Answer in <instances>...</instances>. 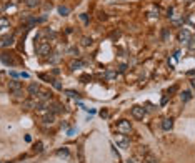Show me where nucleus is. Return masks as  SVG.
<instances>
[{"label":"nucleus","instance_id":"obj_1","mask_svg":"<svg viewBox=\"0 0 195 163\" xmlns=\"http://www.w3.org/2000/svg\"><path fill=\"white\" fill-rule=\"evenodd\" d=\"M35 50H37V55H40V57H47V55H50L52 47H50V43L47 42V40H43V42L35 43Z\"/></svg>","mask_w":195,"mask_h":163},{"label":"nucleus","instance_id":"obj_2","mask_svg":"<svg viewBox=\"0 0 195 163\" xmlns=\"http://www.w3.org/2000/svg\"><path fill=\"white\" fill-rule=\"evenodd\" d=\"M117 132H119V133H122V135L130 133V132H132L130 121H127V120H120L119 123H117Z\"/></svg>","mask_w":195,"mask_h":163},{"label":"nucleus","instance_id":"obj_3","mask_svg":"<svg viewBox=\"0 0 195 163\" xmlns=\"http://www.w3.org/2000/svg\"><path fill=\"white\" fill-rule=\"evenodd\" d=\"M192 34H190V30H187V29H182L180 32L177 34V40L180 43H188V40H192Z\"/></svg>","mask_w":195,"mask_h":163},{"label":"nucleus","instance_id":"obj_4","mask_svg":"<svg viewBox=\"0 0 195 163\" xmlns=\"http://www.w3.org/2000/svg\"><path fill=\"white\" fill-rule=\"evenodd\" d=\"M145 113H147V110H145L144 107H133V108H132V117L137 118V120H142V118L145 117Z\"/></svg>","mask_w":195,"mask_h":163},{"label":"nucleus","instance_id":"obj_5","mask_svg":"<svg viewBox=\"0 0 195 163\" xmlns=\"http://www.w3.org/2000/svg\"><path fill=\"white\" fill-rule=\"evenodd\" d=\"M48 110H50V113H54V115H57V113H60V112H64V107L60 103H57V102H48Z\"/></svg>","mask_w":195,"mask_h":163},{"label":"nucleus","instance_id":"obj_6","mask_svg":"<svg viewBox=\"0 0 195 163\" xmlns=\"http://www.w3.org/2000/svg\"><path fill=\"white\" fill-rule=\"evenodd\" d=\"M52 100V93L45 92V90H38L37 92V102H50Z\"/></svg>","mask_w":195,"mask_h":163},{"label":"nucleus","instance_id":"obj_7","mask_svg":"<svg viewBox=\"0 0 195 163\" xmlns=\"http://www.w3.org/2000/svg\"><path fill=\"white\" fill-rule=\"evenodd\" d=\"M13 45V37L12 35H4V37L0 38V47L2 48H7V47Z\"/></svg>","mask_w":195,"mask_h":163},{"label":"nucleus","instance_id":"obj_8","mask_svg":"<svg viewBox=\"0 0 195 163\" xmlns=\"http://www.w3.org/2000/svg\"><path fill=\"white\" fill-rule=\"evenodd\" d=\"M0 62H4L5 65H15V60H13V57L12 55H9V53H0Z\"/></svg>","mask_w":195,"mask_h":163},{"label":"nucleus","instance_id":"obj_9","mask_svg":"<svg viewBox=\"0 0 195 163\" xmlns=\"http://www.w3.org/2000/svg\"><path fill=\"white\" fill-rule=\"evenodd\" d=\"M9 90L12 93L20 92V90H22V83H20V82H17V80H12V82H9Z\"/></svg>","mask_w":195,"mask_h":163},{"label":"nucleus","instance_id":"obj_10","mask_svg":"<svg viewBox=\"0 0 195 163\" xmlns=\"http://www.w3.org/2000/svg\"><path fill=\"white\" fill-rule=\"evenodd\" d=\"M117 145L120 148H128V140L125 138V135H122V133L117 135Z\"/></svg>","mask_w":195,"mask_h":163},{"label":"nucleus","instance_id":"obj_11","mask_svg":"<svg viewBox=\"0 0 195 163\" xmlns=\"http://www.w3.org/2000/svg\"><path fill=\"white\" fill-rule=\"evenodd\" d=\"M172 126H174V120H172V118H165V120L162 121V128L165 130V132L172 130Z\"/></svg>","mask_w":195,"mask_h":163},{"label":"nucleus","instance_id":"obj_12","mask_svg":"<svg viewBox=\"0 0 195 163\" xmlns=\"http://www.w3.org/2000/svg\"><path fill=\"white\" fill-rule=\"evenodd\" d=\"M38 90H40V87H38L37 83H30V85H29V95H30V96H35Z\"/></svg>","mask_w":195,"mask_h":163},{"label":"nucleus","instance_id":"obj_13","mask_svg":"<svg viewBox=\"0 0 195 163\" xmlns=\"http://www.w3.org/2000/svg\"><path fill=\"white\" fill-rule=\"evenodd\" d=\"M85 67V63L82 62V60H73V62H70V70H77V68H82Z\"/></svg>","mask_w":195,"mask_h":163},{"label":"nucleus","instance_id":"obj_14","mask_svg":"<svg viewBox=\"0 0 195 163\" xmlns=\"http://www.w3.org/2000/svg\"><path fill=\"white\" fill-rule=\"evenodd\" d=\"M57 156H64V158H68L70 156V151H68V148H60V150H57Z\"/></svg>","mask_w":195,"mask_h":163},{"label":"nucleus","instance_id":"obj_15","mask_svg":"<svg viewBox=\"0 0 195 163\" xmlns=\"http://www.w3.org/2000/svg\"><path fill=\"white\" fill-rule=\"evenodd\" d=\"M25 5L29 9H35V7L40 5V0H25Z\"/></svg>","mask_w":195,"mask_h":163},{"label":"nucleus","instance_id":"obj_16","mask_svg":"<svg viewBox=\"0 0 195 163\" xmlns=\"http://www.w3.org/2000/svg\"><path fill=\"white\" fill-rule=\"evenodd\" d=\"M103 77H105V80H114V78H117V72L115 70H107Z\"/></svg>","mask_w":195,"mask_h":163},{"label":"nucleus","instance_id":"obj_17","mask_svg":"<svg viewBox=\"0 0 195 163\" xmlns=\"http://www.w3.org/2000/svg\"><path fill=\"white\" fill-rule=\"evenodd\" d=\"M35 105H37V102H34V100H25V102H23V108L32 110V108H35Z\"/></svg>","mask_w":195,"mask_h":163},{"label":"nucleus","instance_id":"obj_18","mask_svg":"<svg viewBox=\"0 0 195 163\" xmlns=\"http://www.w3.org/2000/svg\"><path fill=\"white\" fill-rule=\"evenodd\" d=\"M54 120H55V115H54V113H48V115L43 117V123H47V125H48V123H54Z\"/></svg>","mask_w":195,"mask_h":163},{"label":"nucleus","instance_id":"obj_19","mask_svg":"<svg viewBox=\"0 0 195 163\" xmlns=\"http://www.w3.org/2000/svg\"><path fill=\"white\" fill-rule=\"evenodd\" d=\"M10 25V20L7 17H0V29H5V27Z\"/></svg>","mask_w":195,"mask_h":163},{"label":"nucleus","instance_id":"obj_20","mask_svg":"<svg viewBox=\"0 0 195 163\" xmlns=\"http://www.w3.org/2000/svg\"><path fill=\"white\" fill-rule=\"evenodd\" d=\"M59 13H60V15H68V13H70V9L65 7V5H60V7H59Z\"/></svg>","mask_w":195,"mask_h":163},{"label":"nucleus","instance_id":"obj_21","mask_svg":"<svg viewBox=\"0 0 195 163\" xmlns=\"http://www.w3.org/2000/svg\"><path fill=\"white\" fill-rule=\"evenodd\" d=\"M34 151L35 153H40V151H43V143L42 142H37L34 145Z\"/></svg>","mask_w":195,"mask_h":163},{"label":"nucleus","instance_id":"obj_22","mask_svg":"<svg viewBox=\"0 0 195 163\" xmlns=\"http://www.w3.org/2000/svg\"><path fill=\"white\" fill-rule=\"evenodd\" d=\"M180 98H182V102H188L192 98V93L190 92H183L182 95H180Z\"/></svg>","mask_w":195,"mask_h":163},{"label":"nucleus","instance_id":"obj_23","mask_svg":"<svg viewBox=\"0 0 195 163\" xmlns=\"http://www.w3.org/2000/svg\"><path fill=\"white\" fill-rule=\"evenodd\" d=\"M65 93H67L68 96H72V98H78V96H80V93L73 92V90H65Z\"/></svg>","mask_w":195,"mask_h":163},{"label":"nucleus","instance_id":"obj_24","mask_svg":"<svg viewBox=\"0 0 195 163\" xmlns=\"http://www.w3.org/2000/svg\"><path fill=\"white\" fill-rule=\"evenodd\" d=\"M92 42H93V40H92V38H89V37H84V38H82V45H84V47L92 45Z\"/></svg>","mask_w":195,"mask_h":163},{"label":"nucleus","instance_id":"obj_25","mask_svg":"<svg viewBox=\"0 0 195 163\" xmlns=\"http://www.w3.org/2000/svg\"><path fill=\"white\" fill-rule=\"evenodd\" d=\"M89 80H92V77H90V75H82V77H80V82H82V83H89Z\"/></svg>","mask_w":195,"mask_h":163},{"label":"nucleus","instance_id":"obj_26","mask_svg":"<svg viewBox=\"0 0 195 163\" xmlns=\"http://www.w3.org/2000/svg\"><path fill=\"white\" fill-rule=\"evenodd\" d=\"M80 20L84 22V23H89V17H87V13H82V15H80Z\"/></svg>","mask_w":195,"mask_h":163},{"label":"nucleus","instance_id":"obj_27","mask_svg":"<svg viewBox=\"0 0 195 163\" xmlns=\"http://www.w3.org/2000/svg\"><path fill=\"white\" fill-rule=\"evenodd\" d=\"M52 83H54V87H55L57 90H62V85H60V82H57V80H54Z\"/></svg>","mask_w":195,"mask_h":163},{"label":"nucleus","instance_id":"obj_28","mask_svg":"<svg viewBox=\"0 0 195 163\" xmlns=\"http://www.w3.org/2000/svg\"><path fill=\"white\" fill-rule=\"evenodd\" d=\"M150 17H158V9L157 10H152V12H150Z\"/></svg>","mask_w":195,"mask_h":163},{"label":"nucleus","instance_id":"obj_29","mask_svg":"<svg viewBox=\"0 0 195 163\" xmlns=\"http://www.w3.org/2000/svg\"><path fill=\"white\" fill-rule=\"evenodd\" d=\"M125 70H127V65H120V67H119V72H120V73H123Z\"/></svg>","mask_w":195,"mask_h":163},{"label":"nucleus","instance_id":"obj_30","mask_svg":"<svg viewBox=\"0 0 195 163\" xmlns=\"http://www.w3.org/2000/svg\"><path fill=\"white\" fill-rule=\"evenodd\" d=\"M20 77H22V78H29V73H25V72H22V73H20Z\"/></svg>","mask_w":195,"mask_h":163},{"label":"nucleus","instance_id":"obj_31","mask_svg":"<svg viewBox=\"0 0 195 163\" xmlns=\"http://www.w3.org/2000/svg\"><path fill=\"white\" fill-rule=\"evenodd\" d=\"M75 132H77L75 128H70V130H68V135H73V133H75Z\"/></svg>","mask_w":195,"mask_h":163},{"label":"nucleus","instance_id":"obj_32","mask_svg":"<svg viewBox=\"0 0 195 163\" xmlns=\"http://www.w3.org/2000/svg\"><path fill=\"white\" fill-rule=\"evenodd\" d=\"M188 23H190V25H194V17H192V15L188 17Z\"/></svg>","mask_w":195,"mask_h":163},{"label":"nucleus","instance_id":"obj_33","mask_svg":"<svg viewBox=\"0 0 195 163\" xmlns=\"http://www.w3.org/2000/svg\"><path fill=\"white\" fill-rule=\"evenodd\" d=\"M100 115H102V117H107L108 113H107V110H102V112H100Z\"/></svg>","mask_w":195,"mask_h":163},{"label":"nucleus","instance_id":"obj_34","mask_svg":"<svg viewBox=\"0 0 195 163\" xmlns=\"http://www.w3.org/2000/svg\"><path fill=\"white\" fill-rule=\"evenodd\" d=\"M0 12H2V9H0Z\"/></svg>","mask_w":195,"mask_h":163},{"label":"nucleus","instance_id":"obj_35","mask_svg":"<svg viewBox=\"0 0 195 163\" xmlns=\"http://www.w3.org/2000/svg\"><path fill=\"white\" fill-rule=\"evenodd\" d=\"M0 163H2V162H0Z\"/></svg>","mask_w":195,"mask_h":163}]
</instances>
